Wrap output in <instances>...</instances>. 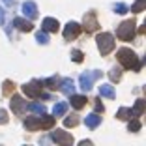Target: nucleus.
I'll use <instances>...</instances> for the list:
<instances>
[{"label": "nucleus", "instance_id": "1", "mask_svg": "<svg viewBox=\"0 0 146 146\" xmlns=\"http://www.w3.org/2000/svg\"><path fill=\"white\" fill-rule=\"evenodd\" d=\"M54 125V116H47L45 112L38 116H30L25 120V127L28 131H38V129H51Z\"/></svg>", "mask_w": 146, "mask_h": 146}, {"label": "nucleus", "instance_id": "2", "mask_svg": "<svg viewBox=\"0 0 146 146\" xmlns=\"http://www.w3.org/2000/svg\"><path fill=\"white\" fill-rule=\"evenodd\" d=\"M116 56H118V62H120V64L124 66L125 69H133V71H139V69H141V62H139V56L135 54L131 49H127V47L118 49Z\"/></svg>", "mask_w": 146, "mask_h": 146}, {"label": "nucleus", "instance_id": "3", "mask_svg": "<svg viewBox=\"0 0 146 146\" xmlns=\"http://www.w3.org/2000/svg\"><path fill=\"white\" fill-rule=\"evenodd\" d=\"M96 41H98V49L101 54H109V52L114 49V38H112V34H109V32H101V34H98V38H96Z\"/></svg>", "mask_w": 146, "mask_h": 146}, {"label": "nucleus", "instance_id": "4", "mask_svg": "<svg viewBox=\"0 0 146 146\" xmlns=\"http://www.w3.org/2000/svg\"><path fill=\"white\" fill-rule=\"evenodd\" d=\"M135 21H124L120 26H118V30H116V36L122 39V41H131L135 38Z\"/></svg>", "mask_w": 146, "mask_h": 146}, {"label": "nucleus", "instance_id": "5", "mask_svg": "<svg viewBox=\"0 0 146 146\" xmlns=\"http://www.w3.org/2000/svg\"><path fill=\"white\" fill-rule=\"evenodd\" d=\"M99 77H101V71H86V73H81V77H79V84H81V88L84 92H88Z\"/></svg>", "mask_w": 146, "mask_h": 146}, {"label": "nucleus", "instance_id": "6", "mask_svg": "<svg viewBox=\"0 0 146 146\" xmlns=\"http://www.w3.org/2000/svg\"><path fill=\"white\" fill-rule=\"evenodd\" d=\"M23 92H25L28 98H41L43 94V84L39 81H30V82H26V84H23Z\"/></svg>", "mask_w": 146, "mask_h": 146}, {"label": "nucleus", "instance_id": "7", "mask_svg": "<svg viewBox=\"0 0 146 146\" xmlns=\"http://www.w3.org/2000/svg\"><path fill=\"white\" fill-rule=\"evenodd\" d=\"M51 139L56 142V144H62V146L73 144V137L68 133V131H62V129H54V131H51Z\"/></svg>", "mask_w": 146, "mask_h": 146}, {"label": "nucleus", "instance_id": "8", "mask_svg": "<svg viewBox=\"0 0 146 146\" xmlns=\"http://www.w3.org/2000/svg\"><path fill=\"white\" fill-rule=\"evenodd\" d=\"M81 28H84L88 34H92V32H96L99 28V23H98V17H96L94 11H88L84 15V26H81Z\"/></svg>", "mask_w": 146, "mask_h": 146}, {"label": "nucleus", "instance_id": "9", "mask_svg": "<svg viewBox=\"0 0 146 146\" xmlns=\"http://www.w3.org/2000/svg\"><path fill=\"white\" fill-rule=\"evenodd\" d=\"M79 34H81V25H79V23L69 21L68 25L64 26V38L68 39V41H69V39H75Z\"/></svg>", "mask_w": 146, "mask_h": 146}, {"label": "nucleus", "instance_id": "10", "mask_svg": "<svg viewBox=\"0 0 146 146\" xmlns=\"http://www.w3.org/2000/svg\"><path fill=\"white\" fill-rule=\"evenodd\" d=\"M9 103H11V111L17 116H21V114L26 112V101L21 96H11V101H9Z\"/></svg>", "mask_w": 146, "mask_h": 146}, {"label": "nucleus", "instance_id": "11", "mask_svg": "<svg viewBox=\"0 0 146 146\" xmlns=\"http://www.w3.org/2000/svg\"><path fill=\"white\" fill-rule=\"evenodd\" d=\"M23 13H25V17H28L30 21H34L36 17H38V6H36V2H30V0H26V2H23Z\"/></svg>", "mask_w": 146, "mask_h": 146}, {"label": "nucleus", "instance_id": "12", "mask_svg": "<svg viewBox=\"0 0 146 146\" xmlns=\"http://www.w3.org/2000/svg\"><path fill=\"white\" fill-rule=\"evenodd\" d=\"M58 88H60V92L62 94H66V96H71V94H75V82H73V79H62L60 81V84H58Z\"/></svg>", "mask_w": 146, "mask_h": 146}, {"label": "nucleus", "instance_id": "13", "mask_svg": "<svg viewBox=\"0 0 146 146\" xmlns=\"http://www.w3.org/2000/svg\"><path fill=\"white\" fill-rule=\"evenodd\" d=\"M13 26H15L17 30H21V32H30L32 28H34V25H32L30 21H26V19H23V17L13 19Z\"/></svg>", "mask_w": 146, "mask_h": 146}, {"label": "nucleus", "instance_id": "14", "mask_svg": "<svg viewBox=\"0 0 146 146\" xmlns=\"http://www.w3.org/2000/svg\"><path fill=\"white\" fill-rule=\"evenodd\" d=\"M99 124H101V116H99L98 112H92V114H88L84 118V125H86V127H90V129H96Z\"/></svg>", "mask_w": 146, "mask_h": 146}, {"label": "nucleus", "instance_id": "15", "mask_svg": "<svg viewBox=\"0 0 146 146\" xmlns=\"http://www.w3.org/2000/svg\"><path fill=\"white\" fill-rule=\"evenodd\" d=\"M58 21H56V19H52V17H45L43 19V23H41V28L45 32H56L58 30Z\"/></svg>", "mask_w": 146, "mask_h": 146}, {"label": "nucleus", "instance_id": "16", "mask_svg": "<svg viewBox=\"0 0 146 146\" xmlns=\"http://www.w3.org/2000/svg\"><path fill=\"white\" fill-rule=\"evenodd\" d=\"M69 98H71V99H69V101H71V107H73V109H77V111H79V109H82V107L86 105V96L71 94Z\"/></svg>", "mask_w": 146, "mask_h": 146}, {"label": "nucleus", "instance_id": "17", "mask_svg": "<svg viewBox=\"0 0 146 146\" xmlns=\"http://www.w3.org/2000/svg\"><path fill=\"white\" fill-rule=\"evenodd\" d=\"M99 96H103V98H109V99H114L116 98V92L111 84H101L99 86Z\"/></svg>", "mask_w": 146, "mask_h": 146}, {"label": "nucleus", "instance_id": "18", "mask_svg": "<svg viewBox=\"0 0 146 146\" xmlns=\"http://www.w3.org/2000/svg\"><path fill=\"white\" fill-rule=\"evenodd\" d=\"M144 109H146V101H144V99H137V103H135V107L131 109V116H133V118L141 116L142 112H144Z\"/></svg>", "mask_w": 146, "mask_h": 146}, {"label": "nucleus", "instance_id": "19", "mask_svg": "<svg viewBox=\"0 0 146 146\" xmlns=\"http://www.w3.org/2000/svg\"><path fill=\"white\" fill-rule=\"evenodd\" d=\"M43 86H47V88H51V90H56L58 88V84H60V77H49V79H43L41 81Z\"/></svg>", "mask_w": 146, "mask_h": 146}, {"label": "nucleus", "instance_id": "20", "mask_svg": "<svg viewBox=\"0 0 146 146\" xmlns=\"http://www.w3.org/2000/svg\"><path fill=\"white\" fill-rule=\"evenodd\" d=\"M66 111H68V103H66V101H60V103H56L54 109H52V116H64Z\"/></svg>", "mask_w": 146, "mask_h": 146}, {"label": "nucleus", "instance_id": "21", "mask_svg": "<svg viewBox=\"0 0 146 146\" xmlns=\"http://www.w3.org/2000/svg\"><path fill=\"white\" fill-rule=\"evenodd\" d=\"M116 116H118V120H129V118H133L131 116V109H127V107H122L120 111L116 112Z\"/></svg>", "mask_w": 146, "mask_h": 146}, {"label": "nucleus", "instance_id": "22", "mask_svg": "<svg viewBox=\"0 0 146 146\" xmlns=\"http://www.w3.org/2000/svg\"><path fill=\"white\" fill-rule=\"evenodd\" d=\"M26 109H30V111H32V112H36V114H43V112H47L45 105H39V103H30Z\"/></svg>", "mask_w": 146, "mask_h": 146}, {"label": "nucleus", "instance_id": "23", "mask_svg": "<svg viewBox=\"0 0 146 146\" xmlns=\"http://www.w3.org/2000/svg\"><path fill=\"white\" fill-rule=\"evenodd\" d=\"M109 77H111V81H114V82H118L122 79V71L118 68H112L111 71H109Z\"/></svg>", "mask_w": 146, "mask_h": 146}, {"label": "nucleus", "instance_id": "24", "mask_svg": "<svg viewBox=\"0 0 146 146\" xmlns=\"http://www.w3.org/2000/svg\"><path fill=\"white\" fill-rule=\"evenodd\" d=\"M36 39H38V43H41V45H47V43H49V36H47L45 30L38 32V34H36Z\"/></svg>", "mask_w": 146, "mask_h": 146}, {"label": "nucleus", "instance_id": "25", "mask_svg": "<svg viewBox=\"0 0 146 146\" xmlns=\"http://www.w3.org/2000/svg\"><path fill=\"white\" fill-rule=\"evenodd\" d=\"M144 8H146V0H137V4L131 6V11L133 13H141Z\"/></svg>", "mask_w": 146, "mask_h": 146}, {"label": "nucleus", "instance_id": "26", "mask_svg": "<svg viewBox=\"0 0 146 146\" xmlns=\"http://www.w3.org/2000/svg\"><path fill=\"white\" fill-rule=\"evenodd\" d=\"M77 124H79V118L75 114H71L69 118H66V120H64V125H66V127H75Z\"/></svg>", "mask_w": 146, "mask_h": 146}, {"label": "nucleus", "instance_id": "27", "mask_svg": "<svg viewBox=\"0 0 146 146\" xmlns=\"http://www.w3.org/2000/svg\"><path fill=\"white\" fill-rule=\"evenodd\" d=\"M127 129H129V131H133V133H137L139 129H141V122H139L137 118H133V120H129V124H127Z\"/></svg>", "mask_w": 146, "mask_h": 146}, {"label": "nucleus", "instance_id": "28", "mask_svg": "<svg viewBox=\"0 0 146 146\" xmlns=\"http://www.w3.org/2000/svg\"><path fill=\"white\" fill-rule=\"evenodd\" d=\"M82 58H84V54H82L79 49H73V51H71V60L73 62H77V64H79V62H82Z\"/></svg>", "mask_w": 146, "mask_h": 146}, {"label": "nucleus", "instance_id": "29", "mask_svg": "<svg viewBox=\"0 0 146 146\" xmlns=\"http://www.w3.org/2000/svg\"><path fill=\"white\" fill-rule=\"evenodd\" d=\"M2 92H4V96H9L13 92V82L11 81H4V90Z\"/></svg>", "mask_w": 146, "mask_h": 146}, {"label": "nucleus", "instance_id": "30", "mask_svg": "<svg viewBox=\"0 0 146 146\" xmlns=\"http://www.w3.org/2000/svg\"><path fill=\"white\" fill-rule=\"evenodd\" d=\"M114 11L118 15H124V13H127V6L125 4H114Z\"/></svg>", "mask_w": 146, "mask_h": 146}, {"label": "nucleus", "instance_id": "31", "mask_svg": "<svg viewBox=\"0 0 146 146\" xmlns=\"http://www.w3.org/2000/svg\"><path fill=\"white\" fill-rule=\"evenodd\" d=\"M8 112L4 111V109H0V125H4V124H8Z\"/></svg>", "mask_w": 146, "mask_h": 146}, {"label": "nucleus", "instance_id": "32", "mask_svg": "<svg viewBox=\"0 0 146 146\" xmlns=\"http://www.w3.org/2000/svg\"><path fill=\"white\" fill-rule=\"evenodd\" d=\"M94 107H96V111H98V112H103V111H105V107H103V105H101V101H99V99H96Z\"/></svg>", "mask_w": 146, "mask_h": 146}, {"label": "nucleus", "instance_id": "33", "mask_svg": "<svg viewBox=\"0 0 146 146\" xmlns=\"http://www.w3.org/2000/svg\"><path fill=\"white\" fill-rule=\"evenodd\" d=\"M4 9H2V8H0V25H2V23H4Z\"/></svg>", "mask_w": 146, "mask_h": 146}, {"label": "nucleus", "instance_id": "34", "mask_svg": "<svg viewBox=\"0 0 146 146\" xmlns=\"http://www.w3.org/2000/svg\"><path fill=\"white\" fill-rule=\"evenodd\" d=\"M4 4H6V6H11V4H13V0H4Z\"/></svg>", "mask_w": 146, "mask_h": 146}]
</instances>
